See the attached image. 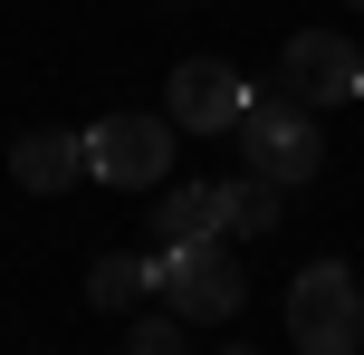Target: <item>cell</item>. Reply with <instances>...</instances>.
I'll return each mask as SVG.
<instances>
[{
	"label": "cell",
	"mask_w": 364,
	"mask_h": 355,
	"mask_svg": "<svg viewBox=\"0 0 364 355\" xmlns=\"http://www.w3.org/2000/svg\"><path fill=\"white\" fill-rule=\"evenodd\" d=\"M288 346L297 355H355L364 346V288L346 260H307L288 279Z\"/></svg>",
	"instance_id": "obj_1"
},
{
	"label": "cell",
	"mask_w": 364,
	"mask_h": 355,
	"mask_svg": "<svg viewBox=\"0 0 364 355\" xmlns=\"http://www.w3.org/2000/svg\"><path fill=\"white\" fill-rule=\"evenodd\" d=\"M240 164L269 173L278 192H297L326 164V134H316V115L297 106V96H250V115H240Z\"/></svg>",
	"instance_id": "obj_2"
},
{
	"label": "cell",
	"mask_w": 364,
	"mask_h": 355,
	"mask_svg": "<svg viewBox=\"0 0 364 355\" xmlns=\"http://www.w3.org/2000/svg\"><path fill=\"white\" fill-rule=\"evenodd\" d=\"M164 298H173L182 327H220V317H240L250 279H240V260H230V231H211V240H173V250H164Z\"/></svg>",
	"instance_id": "obj_3"
},
{
	"label": "cell",
	"mask_w": 364,
	"mask_h": 355,
	"mask_svg": "<svg viewBox=\"0 0 364 355\" xmlns=\"http://www.w3.org/2000/svg\"><path fill=\"white\" fill-rule=\"evenodd\" d=\"M87 173L115 192L173 183V115H96L87 125Z\"/></svg>",
	"instance_id": "obj_4"
},
{
	"label": "cell",
	"mask_w": 364,
	"mask_h": 355,
	"mask_svg": "<svg viewBox=\"0 0 364 355\" xmlns=\"http://www.w3.org/2000/svg\"><path fill=\"white\" fill-rule=\"evenodd\" d=\"M173 125L182 134H240V115H250V77L230 68V58H182L173 87H164Z\"/></svg>",
	"instance_id": "obj_5"
},
{
	"label": "cell",
	"mask_w": 364,
	"mask_h": 355,
	"mask_svg": "<svg viewBox=\"0 0 364 355\" xmlns=\"http://www.w3.org/2000/svg\"><path fill=\"white\" fill-rule=\"evenodd\" d=\"M278 87L297 96V106H346L364 87V48L336 29H288V58H278Z\"/></svg>",
	"instance_id": "obj_6"
},
{
	"label": "cell",
	"mask_w": 364,
	"mask_h": 355,
	"mask_svg": "<svg viewBox=\"0 0 364 355\" xmlns=\"http://www.w3.org/2000/svg\"><path fill=\"white\" fill-rule=\"evenodd\" d=\"M77 173H87V134H68V125H29L10 144V183L19 192H68Z\"/></svg>",
	"instance_id": "obj_7"
},
{
	"label": "cell",
	"mask_w": 364,
	"mask_h": 355,
	"mask_svg": "<svg viewBox=\"0 0 364 355\" xmlns=\"http://www.w3.org/2000/svg\"><path fill=\"white\" fill-rule=\"evenodd\" d=\"M220 231V183H164L154 192V240H211Z\"/></svg>",
	"instance_id": "obj_8"
},
{
	"label": "cell",
	"mask_w": 364,
	"mask_h": 355,
	"mask_svg": "<svg viewBox=\"0 0 364 355\" xmlns=\"http://www.w3.org/2000/svg\"><path fill=\"white\" fill-rule=\"evenodd\" d=\"M144 288H164V260H134V250H106V260L87 269V307H106V317L144 307Z\"/></svg>",
	"instance_id": "obj_9"
},
{
	"label": "cell",
	"mask_w": 364,
	"mask_h": 355,
	"mask_svg": "<svg viewBox=\"0 0 364 355\" xmlns=\"http://www.w3.org/2000/svg\"><path fill=\"white\" fill-rule=\"evenodd\" d=\"M278 202H288V192H278L269 173H240V183H220V231H230V240H259V231H278Z\"/></svg>",
	"instance_id": "obj_10"
},
{
	"label": "cell",
	"mask_w": 364,
	"mask_h": 355,
	"mask_svg": "<svg viewBox=\"0 0 364 355\" xmlns=\"http://www.w3.org/2000/svg\"><path fill=\"white\" fill-rule=\"evenodd\" d=\"M125 355H192V337H182V317H134Z\"/></svg>",
	"instance_id": "obj_11"
},
{
	"label": "cell",
	"mask_w": 364,
	"mask_h": 355,
	"mask_svg": "<svg viewBox=\"0 0 364 355\" xmlns=\"http://www.w3.org/2000/svg\"><path fill=\"white\" fill-rule=\"evenodd\" d=\"M220 355H259V346H220Z\"/></svg>",
	"instance_id": "obj_12"
}]
</instances>
